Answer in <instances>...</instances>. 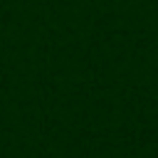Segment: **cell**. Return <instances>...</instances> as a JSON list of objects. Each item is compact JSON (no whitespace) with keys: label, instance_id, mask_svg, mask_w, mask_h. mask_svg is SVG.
Here are the masks:
<instances>
[]
</instances>
